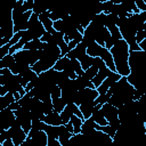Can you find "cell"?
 I'll list each match as a JSON object with an SVG mask.
<instances>
[{
  "instance_id": "obj_1",
  "label": "cell",
  "mask_w": 146,
  "mask_h": 146,
  "mask_svg": "<svg viewBox=\"0 0 146 146\" xmlns=\"http://www.w3.org/2000/svg\"><path fill=\"white\" fill-rule=\"evenodd\" d=\"M115 70L116 72L122 76H128L130 74V65H129V44L124 39L119 40L111 49Z\"/></svg>"
},
{
  "instance_id": "obj_2",
  "label": "cell",
  "mask_w": 146,
  "mask_h": 146,
  "mask_svg": "<svg viewBox=\"0 0 146 146\" xmlns=\"http://www.w3.org/2000/svg\"><path fill=\"white\" fill-rule=\"evenodd\" d=\"M102 111L104 113L105 119L108 121V124L117 130L121 124V121L119 119V108L107 102L102 106Z\"/></svg>"
},
{
  "instance_id": "obj_3",
  "label": "cell",
  "mask_w": 146,
  "mask_h": 146,
  "mask_svg": "<svg viewBox=\"0 0 146 146\" xmlns=\"http://www.w3.org/2000/svg\"><path fill=\"white\" fill-rule=\"evenodd\" d=\"M33 10H29L25 13H18L13 10V21H14V30L15 32L25 31L29 29V21Z\"/></svg>"
},
{
  "instance_id": "obj_4",
  "label": "cell",
  "mask_w": 146,
  "mask_h": 146,
  "mask_svg": "<svg viewBox=\"0 0 146 146\" xmlns=\"http://www.w3.org/2000/svg\"><path fill=\"white\" fill-rule=\"evenodd\" d=\"M27 30L31 31L34 39H40L43 35V33L46 32V29H44L43 24L40 22L38 14L32 13V15L30 17V21H29V29Z\"/></svg>"
},
{
  "instance_id": "obj_5",
  "label": "cell",
  "mask_w": 146,
  "mask_h": 146,
  "mask_svg": "<svg viewBox=\"0 0 146 146\" xmlns=\"http://www.w3.org/2000/svg\"><path fill=\"white\" fill-rule=\"evenodd\" d=\"M27 137L31 138L32 146H48V135L44 130L31 129Z\"/></svg>"
},
{
  "instance_id": "obj_6",
  "label": "cell",
  "mask_w": 146,
  "mask_h": 146,
  "mask_svg": "<svg viewBox=\"0 0 146 146\" xmlns=\"http://www.w3.org/2000/svg\"><path fill=\"white\" fill-rule=\"evenodd\" d=\"M16 120V115H15V112L13 110H10L9 107H6V108H2L0 111V122H1V129H9L13 123L15 122Z\"/></svg>"
},
{
  "instance_id": "obj_7",
  "label": "cell",
  "mask_w": 146,
  "mask_h": 146,
  "mask_svg": "<svg viewBox=\"0 0 146 146\" xmlns=\"http://www.w3.org/2000/svg\"><path fill=\"white\" fill-rule=\"evenodd\" d=\"M122 75H120L116 71H112L111 73H110V75L102 82V84L97 88V90H98V92H99V95H103V94H106L107 91H108V89L111 88V86L114 83V82H116L120 78H121Z\"/></svg>"
},
{
  "instance_id": "obj_8",
  "label": "cell",
  "mask_w": 146,
  "mask_h": 146,
  "mask_svg": "<svg viewBox=\"0 0 146 146\" xmlns=\"http://www.w3.org/2000/svg\"><path fill=\"white\" fill-rule=\"evenodd\" d=\"M108 50H110V49H107L106 47H104V46L97 43L96 41L92 42L90 46L87 47V54L90 55L91 57H100V58H103L104 55H105Z\"/></svg>"
},
{
  "instance_id": "obj_9",
  "label": "cell",
  "mask_w": 146,
  "mask_h": 146,
  "mask_svg": "<svg viewBox=\"0 0 146 146\" xmlns=\"http://www.w3.org/2000/svg\"><path fill=\"white\" fill-rule=\"evenodd\" d=\"M112 72V70L111 68H108L107 66H104V67H102V68H99V71H98V73L96 74V76L91 80L92 81V83L95 84V87H96V89L102 84V82L110 75V73Z\"/></svg>"
},
{
  "instance_id": "obj_10",
  "label": "cell",
  "mask_w": 146,
  "mask_h": 146,
  "mask_svg": "<svg viewBox=\"0 0 146 146\" xmlns=\"http://www.w3.org/2000/svg\"><path fill=\"white\" fill-rule=\"evenodd\" d=\"M39 19H40V22L43 24L46 31H48V32H50V33H54V32H55V29H54V21L50 19V11H49V10H47V11H44V13H41V14L39 15Z\"/></svg>"
},
{
  "instance_id": "obj_11",
  "label": "cell",
  "mask_w": 146,
  "mask_h": 146,
  "mask_svg": "<svg viewBox=\"0 0 146 146\" xmlns=\"http://www.w3.org/2000/svg\"><path fill=\"white\" fill-rule=\"evenodd\" d=\"M73 136V133L71 131H68L66 124H60L59 125V137H58V140L62 146H66L71 139V137Z\"/></svg>"
},
{
  "instance_id": "obj_12",
  "label": "cell",
  "mask_w": 146,
  "mask_h": 146,
  "mask_svg": "<svg viewBox=\"0 0 146 146\" xmlns=\"http://www.w3.org/2000/svg\"><path fill=\"white\" fill-rule=\"evenodd\" d=\"M47 124H51V125H59V124H63V120L60 117V113L56 112V111H52L48 114H46L44 116V120H43Z\"/></svg>"
},
{
  "instance_id": "obj_13",
  "label": "cell",
  "mask_w": 146,
  "mask_h": 146,
  "mask_svg": "<svg viewBox=\"0 0 146 146\" xmlns=\"http://www.w3.org/2000/svg\"><path fill=\"white\" fill-rule=\"evenodd\" d=\"M95 105H96L95 100H87V102H83L81 105H79V107H80L84 119H89L91 116Z\"/></svg>"
},
{
  "instance_id": "obj_14",
  "label": "cell",
  "mask_w": 146,
  "mask_h": 146,
  "mask_svg": "<svg viewBox=\"0 0 146 146\" xmlns=\"http://www.w3.org/2000/svg\"><path fill=\"white\" fill-rule=\"evenodd\" d=\"M73 106H74V103H68V104H66V106L64 107V110L60 112V117L63 120V124L67 123L70 121V119L72 117V115H74Z\"/></svg>"
},
{
  "instance_id": "obj_15",
  "label": "cell",
  "mask_w": 146,
  "mask_h": 146,
  "mask_svg": "<svg viewBox=\"0 0 146 146\" xmlns=\"http://www.w3.org/2000/svg\"><path fill=\"white\" fill-rule=\"evenodd\" d=\"M87 8L94 15L103 13V2L99 0H87Z\"/></svg>"
},
{
  "instance_id": "obj_16",
  "label": "cell",
  "mask_w": 146,
  "mask_h": 146,
  "mask_svg": "<svg viewBox=\"0 0 146 146\" xmlns=\"http://www.w3.org/2000/svg\"><path fill=\"white\" fill-rule=\"evenodd\" d=\"M33 13L40 15L41 13H44L47 10H49L48 8V2L47 0H34V3H33Z\"/></svg>"
},
{
  "instance_id": "obj_17",
  "label": "cell",
  "mask_w": 146,
  "mask_h": 146,
  "mask_svg": "<svg viewBox=\"0 0 146 146\" xmlns=\"http://www.w3.org/2000/svg\"><path fill=\"white\" fill-rule=\"evenodd\" d=\"M44 46V42L41 41V39H33L31 41H29L27 43L24 44V49H29V50H42Z\"/></svg>"
},
{
  "instance_id": "obj_18",
  "label": "cell",
  "mask_w": 146,
  "mask_h": 146,
  "mask_svg": "<svg viewBox=\"0 0 146 146\" xmlns=\"http://www.w3.org/2000/svg\"><path fill=\"white\" fill-rule=\"evenodd\" d=\"M112 14L119 16V17H127L130 16V13L127 10V8L122 5V3H114L113 8H112Z\"/></svg>"
},
{
  "instance_id": "obj_19",
  "label": "cell",
  "mask_w": 146,
  "mask_h": 146,
  "mask_svg": "<svg viewBox=\"0 0 146 146\" xmlns=\"http://www.w3.org/2000/svg\"><path fill=\"white\" fill-rule=\"evenodd\" d=\"M16 99H15V96H14V92H7L6 95H3V96H0V107H1V110L2 108H6V107H8L13 102H15Z\"/></svg>"
},
{
  "instance_id": "obj_20",
  "label": "cell",
  "mask_w": 146,
  "mask_h": 146,
  "mask_svg": "<svg viewBox=\"0 0 146 146\" xmlns=\"http://www.w3.org/2000/svg\"><path fill=\"white\" fill-rule=\"evenodd\" d=\"M15 63H16V59H15L14 55L8 54V55H6L5 57H2L0 59V68H5V67L11 68Z\"/></svg>"
},
{
  "instance_id": "obj_21",
  "label": "cell",
  "mask_w": 146,
  "mask_h": 146,
  "mask_svg": "<svg viewBox=\"0 0 146 146\" xmlns=\"http://www.w3.org/2000/svg\"><path fill=\"white\" fill-rule=\"evenodd\" d=\"M70 63H71V58H68L67 56H62L58 58V60L54 65V68L57 71H64L70 65Z\"/></svg>"
},
{
  "instance_id": "obj_22",
  "label": "cell",
  "mask_w": 146,
  "mask_h": 146,
  "mask_svg": "<svg viewBox=\"0 0 146 146\" xmlns=\"http://www.w3.org/2000/svg\"><path fill=\"white\" fill-rule=\"evenodd\" d=\"M52 99V105H54V111H56V112H58V113H60L63 110H64V107L66 106V102L64 100V98L60 96V97H57V98H51Z\"/></svg>"
},
{
  "instance_id": "obj_23",
  "label": "cell",
  "mask_w": 146,
  "mask_h": 146,
  "mask_svg": "<svg viewBox=\"0 0 146 146\" xmlns=\"http://www.w3.org/2000/svg\"><path fill=\"white\" fill-rule=\"evenodd\" d=\"M83 121H84V119H82V117H79L78 115H72V117L70 119V122L73 124V127H74V133H79V132H81V125H82V123H83Z\"/></svg>"
},
{
  "instance_id": "obj_24",
  "label": "cell",
  "mask_w": 146,
  "mask_h": 146,
  "mask_svg": "<svg viewBox=\"0 0 146 146\" xmlns=\"http://www.w3.org/2000/svg\"><path fill=\"white\" fill-rule=\"evenodd\" d=\"M117 18L119 16L114 15V14H106V18H105V26L110 30L114 26H116V23H117Z\"/></svg>"
},
{
  "instance_id": "obj_25",
  "label": "cell",
  "mask_w": 146,
  "mask_h": 146,
  "mask_svg": "<svg viewBox=\"0 0 146 146\" xmlns=\"http://www.w3.org/2000/svg\"><path fill=\"white\" fill-rule=\"evenodd\" d=\"M92 59H94V57H91V56L88 55V54H84V55H82V56L79 58V62L81 63L82 68H83V70H87L88 67H90V66L92 65Z\"/></svg>"
},
{
  "instance_id": "obj_26",
  "label": "cell",
  "mask_w": 146,
  "mask_h": 146,
  "mask_svg": "<svg viewBox=\"0 0 146 146\" xmlns=\"http://www.w3.org/2000/svg\"><path fill=\"white\" fill-rule=\"evenodd\" d=\"M65 39H64V33L63 32H59V31H56L54 33H51V39H50V43H54V44H59L60 42H63Z\"/></svg>"
},
{
  "instance_id": "obj_27",
  "label": "cell",
  "mask_w": 146,
  "mask_h": 146,
  "mask_svg": "<svg viewBox=\"0 0 146 146\" xmlns=\"http://www.w3.org/2000/svg\"><path fill=\"white\" fill-rule=\"evenodd\" d=\"M98 71H99V68H98L97 66L91 65L90 67H88L87 70H84L83 74H81V75L86 76V78H87V79H89V80H92V79L96 76V74L98 73Z\"/></svg>"
},
{
  "instance_id": "obj_28",
  "label": "cell",
  "mask_w": 146,
  "mask_h": 146,
  "mask_svg": "<svg viewBox=\"0 0 146 146\" xmlns=\"http://www.w3.org/2000/svg\"><path fill=\"white\" fill-rule=\"evenodd\" d=\"M71 65H72L73 70L75 71V73H76L78 75L83 74L84 70L82 68V65H81V63L79 62V59H76V58H72V59H71Z\"/></svg>"
},
{
  "instance_id": "obj_29",
  "label": "cell",
  "mask_w": 146,
  "mask_h": 146,
  "mask_svg": "<svg viewBox=\"0 0 146 146\" xmlns=\"http://www.w3.org/2000/svg\"><path fill=\"white\" fill-rule=\"evenodd\" d=\"M105 18H106V14L105 13H99V14L94 15L91 22H94V23H96L100 26H105Z\"/></svg>"
},
{
  "instance_id": "obj_30",
  "label": "cell",
  "mask_w": 146,
  "mask_h": 146,
  "mask_svg": "<svg viewBox=\"0 0 146 146\" xmlns=\"http://www.w3.org/2000/svg\"><path fill=\"white\" fill-rule=\"evenodd\" d=\"M110 32H111V35H112V38H113V40H114L115 43H116L119 40L123 39V38H122V34H121V32H120V29H119L117 26H114V27L110 29Z\"/></svg>"
},
{
  "instance_id": "obj_31",
  "label": "cell",
  "mask_w": 146,
  "mask_h": 146,
  "mask_svg": "<svg viewBox=\"0 0 146 146\" xmlns=\"http://www.w3.org/2000/svg\"><path fill=\"white\" fill-rule=\"evenodd\" d=\"M112 94H110L108 91L106 94H103V95H98V97L95 99V104H99V105H104L105 103L108 102L110 97H111Z\"/></svg>"
},
{
  "instance_id": "obj_32",
  "label": "cell",
  "mask_w": 146,
  "mask_h": 146,
  "mask_svg": "<svg viewBox=\"0 0 146 146\" xmlns=\"http://www.w3.org/2000/svg\"><path fill=\"white\" fill-rule=\"evenodd\" d=\"M99 130H102V131H104L105 133H107V135H110L112 138L115 136V133H116V129H114L112 125H110V124H106V125H100V129Z\"/></svg>"
},
{
  "instance_id": "obj_33",
  "label": "cell",
  "mask_w": 146,
  "mask_h": 146,
  "mask_svg": "<svg viewBox=\"0 0 146 146\" xmlns=\"http://www.w3.org/2000/svg\"><path fill=\"white\" fill-rule=\"evenodd\" d=\"M42 103H43V112L46 114H48V113H50V112L54 111V105H52V99L51 98L50 99H47V100H44Z\"/></svg>"
},
{
  "instance_id": "obj_34",
  "label": "cell",
  "mask_w": 146,
  "mask_h": 146,
  "mask_svg": "<svg viewBox=\"0 0 146 146\" xmlns=\"http://www.w3.org/2000/svg\"><path fill=\"white\" fill-rule=\"evenodd\" d=\"M113 6H114V2L113 1H105V2H103V13L111 14Z\"/></svg>"
},
{
  "instance_id": "obj_35",
  "label": "cell",
  "mask_w": 146,
  "mask_h": 146,
  "mask_svg": "<svg viewBox=\"0 0 146 146\" xmlns=\"http://www.w3.org/2000/svg\"><path fill=\"white\" fill-rule=\"evenodd\" d=\"M58 47L60 48V52H62V56H66L67 55V52L70 51V49H68V44H67V42L64 40L63 42H60L59 44H58Z\"/></svg>"
},
{
  "instance_id": "obj_36",
  "label": "cell",
  "mask_w": 146,
  "mask_h": 146,
  "mask_svg": "<svg viewBox=\"0 0 146 146\" xmlns=\"http://www.w3.org/2000/svg\"><path fill=\"white\" fill-rule=\"evenodd\" d=\"M146 38V30H140L136 33V41L139 44V42H141L144 39Z\"/></svg>"
},
{
  "instance_id": "obj_37",
  "label": "cell",
  "mask_w": 146,
  "mask_h": 146,
  "mask_svg": "<svg viewBox=\"0 0 146 146\" xmlns=\"http://www.w3.org/2000/svg\"><path fill=\"white\" fill-rule=\"evenodd\" d=\"M54 29H55L56 31L63 32V31H64V22H63V19L55 21V22H54Z\"/></svg>"
},
{
  "instance_id": "obj_38",
  "label": "cell",
  "mask_w": 146,
  "mask_h": 146,
  "mask_svg": "<svg viewBox=\"0 0 146 146\" xmlns=\"http://www.w3.org/2000/svg\"><path fill=\"white\" fill-rule=\"evenodd\" d=\"M9 48H10V46H9L8 43L5 44V46H1V47H0V59H1L2 57H5L6 55L9 54Z\"/></svg>"
},
{
  "instance_id": "obj_39",
  "label": "cell",
  "mask_w": 146,
  "mask_h": 146,
  "mask_svg": "<svg viewBox=\"0 0 146 146\" xmlns=\"http://www.w3.org/2000/svg\"><path fill=\"white\" fill-rule=\"evenodd\" d=\"M135 2H136L137 7H138V9H139L140 11H146V2H145L144 0H137V1H135Z\"/></svg>"
},
{
  "instance_id": "obj_40",
  "label": "cell",
  "mask_w": 146,
  "mask_h": 146,
  "mask_svg": "<svg viewBox=\"0 0 146 146\" xmlns=\"http://www.w3.org/2000/svg\"><path fill=\"white\" fill-rule=\"evenodd\" d=\"M40 39H41V41H43V42H49L50 39H51V33L48 32V31H46V32L43 33V35H42Z\"/></svg>"
},
{
  "instance_id": "obj_41",
  "label": "cell",
  "mask_w": 146,
  "mask_h": 146,
  "mask_svg": "<svg viewBox=\"0 0 146 146\" xmlns=\"http://www.w3.org/2000/svg\"><path fill=\"white\" fill-rule=\"evenodd\" d=\"M8 107H9L10 110H13V111H16V110H18V108L21 107V104L18 103V100H15V102H13Z\"/></svg>"
},
{
  "instance_id": "obj_42",
  "label": "cell",
  "mask_w": 146,
  "mask_h": 146,
  "mask_svg": "<svg viewBox=\"0 0 146 146\" xmlns=\"http://www.w3.org/2000/svg\"><path fill=\"white\" fill-rule=\"evenodd\" d=\"M78 43H80V42H76L75 40H70V41L67 42V44H68V49H70V50H72L73 48H75V47H76V44H78Z\"/></svg>"
},
{
  "instance_id": "obj_43",
  "label": "cell",
  "mask_w": 146,
  "mask_h": 146,
  "mask_svg": "<svg viewBox=\"0 0 146 146\" xmlns=\"http://www.w3.org/2000/svg\"><path fill=\"white\" fill-rule=\"evenodd\" d=\"M139 47H140V49H141V50L146 51V38H145L141 42H139Z\"/></svg>"
},
{
  "instance_id": "obj_44",
  "label": "cell",
  "mask_w": 146,
  "mask_h": 146,
  "mask_svg": "<svg viewBox=\"0 0 146 146\" xmlns=\"http://www.w3.org/2000/svg\"><path fill=\"white\" fill-rule=\"evenodd\" d=\"M139 14H140V16H141V18H143V19H144V21L146 22V11H140Z\"/></svg>"
},
{
  "instance_id": "obj_45",
  "label": "cell",
  "mask_w": 146,
  "mask_h": 146,
  "mask_svg": "<svg viewBox=\"0 0 146 146\" xmlns=\"http://www.w3.org/2000/svg\"><path fill=\"white\" fill-rule=\"evenodd\" d=\"M99 1H102V2H105V1H112V0H99Z\"/></svg>"
},
{
  "instance_id": "obj_46",
  "label": "cell",
  "mask_w": 146,
  "mask_h": 146,
  "mask_svg": "<svg viewBox=\"0 0 146 146\" xmlns=\"http://www.w3.org/2000/svg\"><path fill=\"white\" fill-rule=\"evenodd\" d=\"M144 30H146V22H145V24H144Z\"/></svg>"
},
{
  "instance_id": "obj_47",
  "label": "cell",
  "mask_w": 146,
  "mask_h": 146,
  "mask_svg": "<svg viewBox=\"0 0 146 146\" xmlns=\"http://www.w3.org/2000/svg\"><path fill=\"white\" fill-rule=\"evenodd\" d=\"M145 132H146V123H145Z\"/></svg>"
},
{
  "instance_id": "obj_48",
  "label": "cell",
  "mask_w": 146,
  "mask_h": 146,
  "mask_svg": "<svg viewBox=\"0 0 146 146\" xmlns=\"http://www.w3.org/2000/svg\"><path fill=\"white\" fill-rule=\"evenodd\" d=\"M17 1H18V0H17Z\"/></svg>"
}]
</instances>
